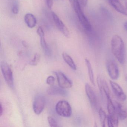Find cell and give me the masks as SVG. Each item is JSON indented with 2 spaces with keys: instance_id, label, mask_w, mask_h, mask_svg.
Listing matches in <instances>:
<instances>
[{
  "instance_id": "1",
  "label": "cell",
  "mask_w": 127,
  "mask_h": 127,
  "mask_svg": "<svg viewBox=\"0 0 127 127\" xmlns=\"http://www.w3.org/2000/svg\"><path fill=\"white\" fill-rule=\"evenodd\" d=\"M111 45L113 55L120 64H123L125 60V49L122 38L114 35L111 39Z\"/></svg>"
},
{
  "instance_id": "2",
  "label": "cell",
  "mask_w": 127,
  "mask_h": 127,
  "mask_svg": "<svg viewBox=\"0 0 127 127\" xmlns=\"http://www.w3.org/2000/svg\"><path fill=\"white\" fill-rule=\"evenodd\" d=\"M73 2L74 10L81 24L86 31L91 32L92 30V27L90 23L84 14L82 9L81 6L78 0H73Z\"/></svg>"
},
{
  "instance_id": "3",
  "label": "cell",
  "mask_w": 127,
  "mask_h": 127,
  "mask_svg": "<svg viewBox=\"0 0 127 127\" xmlns=\"http://www.w3.org/2000/svg\"><path fill=\"white\" fill-rule=\"evenodd\" d=\"M56 111L59 116L64 117H69L72 113L70 105L68 102L64 100L59 101L57 103Z\"/></svg>"
},
{
  "instance_id": "4",
  "label": "cell",
  "mask_w": 127,
  "mask_h": 127,
  "mask_svg": "<svg viewBox=\"0 0 127 127\" xmlns=\"http://www.w3.org/2000/svg\"><path fill=\"white\" fill-rule=\"evenodd\" d=\"M0 67L6 82L10 87L13 88L14 86V78L13 73L11 67L5 62H1Z\"/></svg>"
},
{
  "instance_id": "5",
  "label": "cell",
  "mask_w": 127,
  "mask_h": 127,
  "mask_svg": "<svg viewBox=\"0 0 127 127\" xmlns=\"http://www.w3.org/2000/svg\"><path fill=\"white\" fill-rule=\"evenodd\" d=\"M106 68L110 78L113 80H117L119 77V67L116 63L112 60L107 62Z\"/></svg>"
},
{
  "instance_id": "6",
  "label": "cell",
  "mask_w": 127,
  "mask_h": 127,
  "mask_svg": "<svg viewBox=\"0 0 127 127\" xmlns=\"http://www.w3.org/2000/svg\"><path fill=\"white\" fill-rule=\"evenodd\" d=\"M85 90L91 105L93 109L96 110L98 108V101L96 95L89 84H85Z\"/></svg>"
},
{
  "instance_id": "7",
  "label": "cell",
  "mask_w": 127,
  "mask_h": 127,
  "mask_svg": "<svg viewBox=\"0 0 127 127\" xmlns=\"http://www.w3.org/2000/svg\"><path fill=\"white\" fill-rule=\"evenodd\" d=\"M52 15L53 21L59 31L66 37H69L70 36L69 31L63 21L54 12H52Z\"/></svg>"
},
{
  "instance_id": "8",
  "label": "cell",
  "mask_w": 127,
  "mask_h": 127,
  "mask_svg": "<svg viewBox=\"0 0 127 127\" xmlns=\"http://www.w3.org/2000/svg\"><path fill=\"white\" fill-rule=\"evenodd\" d=\"M58 83L59 87L64 89L70 88L72 86V82L63 73L61 72H55Z\"/></svg>"
},
{
  "instance_id": "9",
  "label": "cell",
  "mask_w": 127,
  "mask_h": 127,
  "mask_svg": "<svg viewBox=\"0 0 127 127\" xmlns=\"http://www.w3.org/2000/svg\"><path fill=\"white\" fill-rule=\"evenodd\" d=\"M110 84L112 90L117 98L120 101H124L126 99V96L121 87L116 82L110 81Z\"/></svg>"
},
{
  "instance_id": "10",
  "label": "cell",
  "mask_w": 127,
  "mask_h": 127,
  "mask_svg": "<svg viewBox=\"0 0 127 127\" xmlns=\"http://www.w3.org/2000/svg\"><path fill=\"white\" fill-rule=\"evenodd\" d=\"M46 100L44 96L38 95L35 97L33 103V110L36 114L39 115L43 110Z\"/></svg>"
},
{
  "instance_id": "11",
  "label": "cell",
  "mask_w": 127,
  "mask_h": 127,
  "mask_svg": "<svg viewBox=\"0 0 127 127\" xmlns=\"http://www.w3.org/2000/svg\"><path fill=\"white\" fill-rule=\"evenodd\" d=\"M47 94L52 95L61 96H66L68 95L67 92L64 89L57 86H52L47 89Z\"/></svg>"
},
{
  "instance_id": "12",
  "label": "cell",
  "mask_w": 127,
  "mask_h": 127,
  "mask_svg": "<svg viewBox=\"0 0 127 127\" xmlns=\"http://www.w3.org/2000/svg\"><path fill=\"white\" fill-rule=\"evenodd\" d=\"M114 105L115 108V111L118 116L119 119L124 120L127 116L126 111L120 103L116 101H113Z\"/></svg>"
},
{
  "instance_id": "13",
  "label": "cell",
  "mask_w": 127,
  "mask_h": 127,
  "mask_svg": "<svg viewBox=\"0 0 127 127\" xmlns=\"http://www.w3.org/2000/svg\"><path fill=\"white\" fill-rule=\"evenodd\" d=\"M111 5L119 13L123 15H127V12L121 3L118 0H108Z\"/></svg>"
},
{
  "instance_id": "14",
  "label": "cell",
  "mask_w": 127,
  "mask_h": 127,
  "mask_svg": "<svg viewBox=\"0 0 127 127\" xmlns=\"http://www.w3.org/2000/svg\"><path fill=\"white\" fill-rule=\"evenodd\" d=\"M24 21L27 26L30 28H33L36 26L37 19L34 15L30 13L26 14L24 16Z\"/></svg>"
},
{
  "instance_id": "15",
  "label": "cell",
  "mask_w": 127,
  "mask_h": 127,
  "mask_svg": "<svg viewBox=\"0 0 127 127\" xmlns=\"http://www.w3.org/2000/svg\"><path fill=\"white\" fill-rule=\"evenodd\" d=\"M62 56L65 62L70 67V68L73 70H76V65L70 56L69 55L66 53L64 52L62 54Z\"/></svg>"
},
{
  "instance_id": "16",
  "label": "cell",
  "mask_w": 127,
  "mask_h": 127,
  "mask_svg": "<svg viewBox=\"0 0 127 127\" xmlns=\"http://www.w3.org/2000/svg\"><path fill=\"white\" fill-rule=\"evenodd\" d=\"M85 64L87 68L88 72V76L90 81L93 85L95 86V81H94V75L93 71L91 64L88 59H85Z\"/></svg>"
},
{
  "instance_id": "17",
  "label": "cell",
  "mask_w": 127,
  "mask_h": 127,
  "mask_svg": "<svg viewBox=\"0 0 127 127\" xmlns=\"http://www.w3.org/2000/svg\"><path fill=\"white\" fill-rule=\"evenodd\" d=\"M40 44L45 55L47 56H50L51 55V50L47 45L44 37L40 38Z\"/></svg>"
},
{
  "instance_id": "18",
  "label": "cell",
  "mask_w": 127,
  "mask_h": 127,
  "mask_svg": "<svg viewBox=\"0 0 127 127\" xmlns=\"http://www.w3.org/2000/svg\"><path fill=\"white\" fill-rule=\"evenodd\" d=\"M98 113L101 126L102 127H105V121H106L107 118L106 113L104 110L101 108L99 109Z\"/></svg>"
},
{
  "instance_id": "19",
  "label": "cell",
  "mask_w": 127,
  "mask_h": 127,
  "mask_svg": "<svg viewBox=\"0 0 127 127\" xmlns=\"http://www.w3.org/2000/svg\"><path fill=\"white\" fill-rule=\"evenodd\" d=\"M100 9L102 14L105 18L108 20H111L112 18V15L108 9L104 7H101Z\"/></svg>"
},
{
  "instance_id": "20",
  "label": "cell",
  "mask_w": 127,
  "mask_h": 127,
  "mask_svg": "<svg viewBox=\"0 0 127 127\" xmlns=\"http://www.w3.org/2000/svg\"><path fill=\"white\" fill-rule=\"evenodd\" d=\"M40 56L39 54L36 53L35 54L34 58L29 62V64L32 66H36L40 61Z\"/></svg>"
},
{
  "instance_id": "21",
  "label": "cell",
  "mask_w": 127,
  "mask_h": 127,
  "mask_svg": "<svg viewBox=\"0 0 127 127\" xmlns=\"http://www.w3.org/2000/svg\"><path fill=\"white\" fill-rule=\"evenodd\" d=\"M12 13L14 14H17L19 11V5L17 1H15L13 3L12 9Z\"/></svg>"
},
{
  "instance_id": "22",
  "label": "cell",
  "mask_w": 127,
  "mask_h": 127,
  "mask_svg": "<svg viewBox=\"0 0 127 127\" xmlns=\"http://www.w3.org/2000/svg\"><path fill=\"white\" fill-rule=\"evenodd\" d=\"M48 121L50 126L51 127H57L58 123L55 119L51 116H49L48 117Z\"/></svg>"
},
{
  "instance_id": "23",
  "label": "cell",
  "mask_w": 127,
  "mask_h": 127,
  "mask_svg": "<svg viewBox=\"0 0 127 127\" xmlns=\"http://www.w3.org/2000/svg\"><path fill=\"white\" fill-rule=\"evenodd\" d=\"M55 81L54 77L52 76H49L47 79V84L50 86H52L54 85Z\"/></svg>"
},
{
  "instance_id": "24",
  "label": "cell",
  "mask_w": 127,
  "mask_h": 127,
  "mask_svg": "<svg viewBox=\"0 0 127 127\" xmlns=\"http://www.w3.org/2000/svg\"><path fill=\"white\" fill-rule=\"evenodd\" d=\"M37 34L40 37H44V32L41 26L38 27L37 31Z\"/></svg>"
},
{
  "instance_id": "25",
  "label": "cell",
  "mask_w": 127,
  "mask_h": 127,
  "mask_svg": "<svg viewBox=\"0 0 127 127\" xmlns=\"http://www.w3.org/2000/svg\"><path fill=\"white\" fill-rule=\"evenodd\" d=\"M107 120L108 126L110 127H114L113 120L109 115L107 116Z\"/></svg>"
},
{
  "instance_id": "26",
  "label": "cell",
  "mask_w": 127,
  "mask_h": 127,
  "mask_svg": "<svg viewBox=\"0 0 127 127\" xmlns=\"http://www.w3.org/2000/svg\"><path fill=\"white\" fill-rule=\"evenodd\" d=\"M47 5L50 9L52 8L53 4V0H46Z\"/></svg>"
},
{
  "instance_id": "27",
  "label": "cell",
  "mask_w": 127,
  "mask_h": 127,
  "mask_svg": "<svg viewBox=\"0 0 127 127\" xmlns=\"http://www.w3.org/2000/svg\"><path fill=\"white\" fill-rule=\"evenodd\" d=\"M81 7H85L87 4L88 0H78Z\"/></svg>"
},
{
  "instance_id": "28",
  "label": "cell",
  "mask_w": 127,
  "mask_h": 127,
  "mask_svg": "<svg viewBox=\"0 0 127 127\" xmlns=\"http://www.w3.org/2000/svg\"><path fill=\"white\" fill-rule=\"evenodd\" d=\"M3 113V108H2V103H0V116H2Z\"/></svg>"
},
{
  "instance_id": "29",
  "label": "cell",
  "mask_w": 127,
  "mask_h": 127,
  "mask_svg": "<svg viewBox=\"0 0 127 127\" xmlns=\"http://www.w3.org/2000/svg\"><path fill=\"white\" fill-rule=\"evenodd\" d=\"M22 44H23V46L25 47H27V43L26 42L24 41H22Z\"/></svg>"
},
{
  "instance_id": "30",
  "label": "cell",
  "mask_w": 127,
  "mask_h": 127,
  "mask_svg": "<svg viewBox=\"0 0 127 127\" xmlns=\"http://www.w3.org/2000/svg\"><path fill=\"white\" fill-rule=\"evenodd\" d=\"M124 26L125 28L126 29V30H127V22H126L124 24Z\"/></svg>"
},
{
  "instance_id": "31",
  "label": "cell",
  "mask_w": 127,
  "mask_h": 127,
  "mask_svg": "<svg viewBox=\"0 0 127 127\" xmlns=\"http://www.w3.org/2000/svg\"><path fill=\"white\" fill-rule=\"evenodd\" d=\"M126 8V10H127V3H126L125 4Z\"/></svg>"
},
{
  "instance_id": "32",
  "label": "cell",
  "mask_w": 127,
  "mask_h": 127,
  "mask_svg": "<svg viewBox=\"0 0 127 127\" xmlns=\"http://www.w3.org/2000/svg\"><path fill=\"white\" fill-rule=\"evenodd\" d=\"M69 1L70 2H73V0H69Z\"/></svg>"
},
{
  "instance_id": "33",
  "label": "cell",
  "mask_w": 127,
  "mask_h": 127,
  "mask_svg": "<svg viewBox=\"0 0 127 127\" xmlns=\"http://www.w3.org/2000/svg\"></svg>"
}]
</instances>
